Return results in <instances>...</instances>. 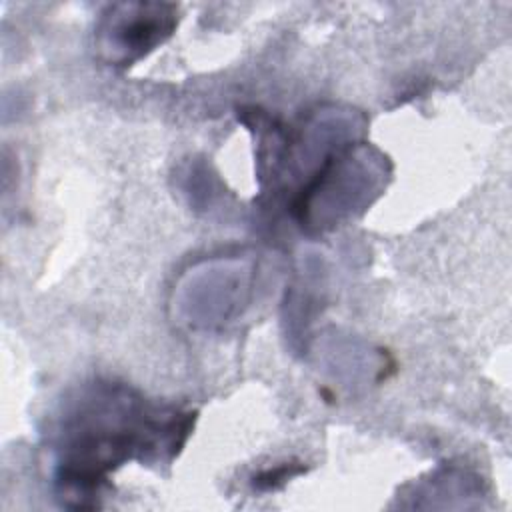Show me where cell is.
Returning <instances> with one entry per match:
<instances>
[{"label":"cell","mask_w":512,"mask_h":512,"mask_svg":"<svg viewBox=\"0 0 512 512\" xmlns=\"http://www.w3.org/2000/svg\"><path fill=\"white\" fill-rule=\"evenodd\" d=\"M190 414H160L122 386H96L62 422L58 482L66 492L98 490L104 472L134 452L174 454L190 430Z\"/></svg>","instance_id":"6da1fadb"},{"label":"cell","mask_w":512,"mask_h":512,"mask_svg":"<svg viewBox=\"0 0 512 512\" xmlns=\"http://www.w3.org/2000/svg\"><path fill=\"white\" fill-rule=\"evenodd\" d=\"M174 28L170 4H116L104 18L100 34L108 52H122V62L152 50Z\"/></svg>","instance_id":"7a4b0ae2"}]
</instances>
